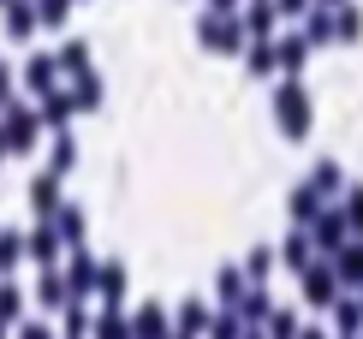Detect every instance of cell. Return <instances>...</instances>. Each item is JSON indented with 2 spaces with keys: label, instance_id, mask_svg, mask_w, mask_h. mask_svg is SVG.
<instances>
[{
  "label": "cell",
  "instance_id": "277c9868",
  "mask_svg": "<svg viewBox=\"0 0 363 339\" xmlns=\"http://www.w3.org/2000/svg\"><path fill=\"white\" fill-rule=\"evenodd\" d=\"M340 333H345V339L363 333V304H340Z\"/></svg>",
  "mask_w": 363,
  "mask_h": 339
},
{
  "label": "cell",
  "instance_id": "4fadbf2b",
  "mask_svg": "<svg viewBox=\"0 0 363 339\" xmlns=\"http://www.w3.org/2000/svg\"><path fill=\"white\" fill-rule=\"evenodd\" d=\"M101 339H125V328H119V316H108V328H101Z\"/></svg>",
  "mask_w": 363,
  "mask_h": 339
},
{
  "label": "cell",
  "instance_id": "8992f818",
  "mask_svg": "<svg viewBox=\"0 0 363 339\" xmlns=\"http://www.w3.org/2000/svg\"><path fill=\"white\" fill-rule=\"evenodd\" d=\"M268 333H274V339H298V321L280 310V316H268Z\"/></svg>",
  "mask_w": 363,
  "mask_h": 339
},
{
  "label": "cell",
  "instance_id": "5bb4252c",
  "mask_svg": "<svg viewBox=\"0 0 363 339\" xmlns=\"http://www.w3.org/2000/svg\"><path fill=\"white\" fill-rule=\"evenodd\" d=\"M298 339H322V333H315V328H310V333H298Z\"/></svg>",
  "mask_w": 363,
  "mask_h": 339
},
{
  "label": "cell",
  "instance_id": "52a82bcc",
  "mask_svg": "<svg viewBox=\"0 0 363 339\" xmlns=\"http://www.w3.org/2000/svg\"><path fill=\"white\" fill-rule=\"evenodd\" d=\"M315 196H322V191H298V196H292V214H298V221H310V214H315Z\"/></svg>",
  "mask_w": 363,
  "mask_h": 339
},
{
  "label": "cell",
  "instance_id": "7a4b0ae2",
  "mask_svg": "<svg viewBox=\"0 0 363 339\" xmlns=\"http://www.w3.org/2000/svg\"><path fill=\"white\" fill-rule=\"evenodd\" d=\"M304 291H310V304H334V268H310Z\"/></svg>",
  "mask_w": 363,
  "mask_h": 339
},
{
  "label": "cell",
  "instance_id": "3957f363",
  "mask_svg": "<svg viewBox=\"0 0 363 339\" xmlns=\"http://www.w3.org/2000/svg\"><path fill=\"white\" fill-rule=\"evenodd\" d=\"M280 113H286V126H292V137L310 126V107H304V96H298V89H286V96H280Z\"/></svg>",
  "mask_w": 363,
  "mask_h": 339
},
{
  "label": "cell",
  "instance_id": "7c38bea8",
  "mask_svg": "<svg viewBox=\"0 0 363 339\" xmlns=\"http://www.w3.org/2000/svg\"><path fill=\"white\" fill-rule=\"evenodd\" d=\"M215 339H238V316H220L215 321Z\"/></svg>",
  "mask_w": 363,
  "mask_h": 339
},
{
  "label": "cell",
  "instance_id": "ba28073f",
  "mask_svg": "<svg viewBox=\"0 0 363 339\" xmlns=\"http://www.w3.org/2000/svg\"><path fill=\"white\" fill-rule=\"evenodd\" d=\"M245 316H250V321L268 316V298H262V291H250V298H245Z\"/></svg>",
  "mask_w": 363,
  "mask_h": 339
},
{
  "label": "cell",
  "instance_id": "9c48e42d",
  "mask_svg": "<svg viewBox=\"0 0 363 339\" xmlns=\"http://www.w3.org/2000/svg\"><path fill=\"white\" fill-rule=\"evenodd\" d=\"M286 262H292V268H304V262H310V250H304V238H292V244H286Z\"/></svg>",
  "mask_w": 363,
  "mask_h": 339
},
{
  "label": "cell",
  "instance_id": "5b68a950",
  "mask_svg": "<svg viewBox=\"0 0 363 339\" xmlns=\"http://www.w3.org/2000/svg\"><path fill=\"white\" fill-rule=\"evenodd\" d=\"M340 226H345L340 214H322V221H315V238H322L328 250H340Z\"/></svg>",
  "mask_w": 363,
  "mask_h": 339
},
{
  "label": "cell",
  "instance_id": "30bf717a",
  "mask_svg": "<svg viewBox=\"0 0 363 339\" xmlns=\"http://www.w3.org/2000/svg\"><path fill=\"white\" fill-rule=\"evenodd\" d=\"M179 321H185V333H196V328H208V321H203V304H191V310L179 316Z\"/></svg>",
  "mask_w": 363,
  "mask_h": 339
},
{
  "label": "cell",
  "instance_id": "6da1fadb",
  "mask_svg": "<svg viewBox=\"0 0 363 339\" xmlns=\"http://www.w3.org/2000/svg\"><path fill=\"white\" fill-rule=\"evenodd\" d=\"M334 274H340L345 286H363V244H345L340 262H334Z\"/></svg>",
  "mask_w": 363,
  "mask_h": 339
},
{
  "label": "cell",
  "instance_id": "8fae6325",
  "mask_svg": "<svg viewBox=\"0 0 363 339\" xmlns=\"http://www.w3.org/2000/svg\"><path fill=\"white\" fill-rule=\"evenodd\" d=\"M345 221H352V226H357V233H363V191L352 196V203H345Z\"/></svg>",
  "mask_w": 363,
  "mask_h": 339
}]
</instances>
